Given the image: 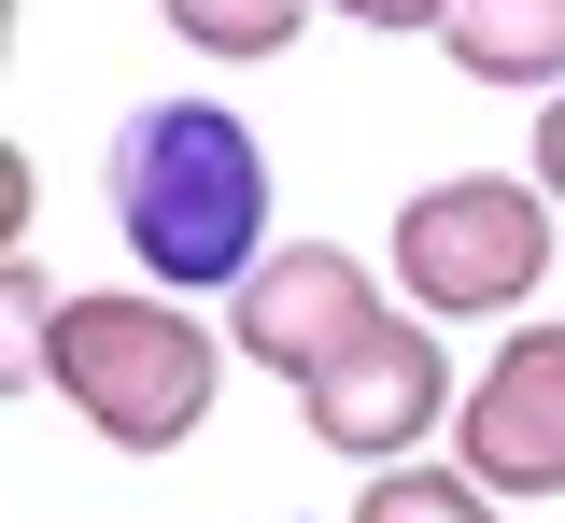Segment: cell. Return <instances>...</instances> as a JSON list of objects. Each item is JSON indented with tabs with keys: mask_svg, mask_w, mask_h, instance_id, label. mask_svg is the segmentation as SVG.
<instances>
[{
	"mask_svg": "<svg viewBox=\"0 0 565 523\" xmlns=\"http://www.w3.org/2000/svg\"><path fill=\"white\" fill-rule=\"evenodd\" d=\"M311 14H340V29H438L452 0H311Z\"/></svg>",
	"mask_w": 565,
	"mask_h": 523,
	"instance_id": "cell-10",
	"label": "cell"
},
{
	"mask_svg": "<svg viewBox=\"0 0 565 523\" xmlns=\"http://www.w3.org/2000/svg\"><path fill=\"white\" fill-rule=\"evenodd\" d=\"M226 354L241 340H212V311L170 298V284H99V298H57L29 325V382L114 452H184L212 425Z\"/></svg>",
	"mask_w": 565,
	"mask_h": 523,
	"instance_id": "cell-2",
	"label": "cell"
},
{
	"mask_svg": "<svg viewBox=\"0 0 565 523\" xmlns=\"http://www.w3.org/2000/svg\"><path fill=\"white\" fill-rule=\"evenodd\" d=\"M452 452L481 467L494 495H565V325H537V311H523L481 369H467Z\"/></svg>",
	"mask_w": 565,
	"mask_h": 523,
	"instance_id": "cell-6",
	"label": "cell"
},
{
	"mask_svg": "<svg viewBox=\"0 0 565 523\" xmlns=\"http://www.w3.org/2000/svg\"><path fill=\"white\" fill-rule=\"evenodd\" d=\"M552 226H565V199L537 170H452V184H411L396 199L382 269L438 325H523V298L552 284Z\"/></svg>",
	"mask_w": 565,
	"mask_h": 523,
	"instance_id": "cell-3",
	"label": "cell"
},
{
	"mask_svg": "<svg viewBox=\"0 0 565 523\" xmlns=\"http://www.w3.org/2000/svg\"><path fill=\"white\" fill-rule=\"evenodd\" d=\"M282 396H297V425L340 452V467H396V452H424L467 410V396H452V340H438V311H411V298L382 311V325H353L340 354L311 382H282Z\"/></svg>",
	"mask_w": 565,
	"mask_h": 523,
	"instance_id": "cell-4",
	"label": "cell"
},
{
	"mask_svg": "<svg viewBox=\"0 0 565 523\" xmlns=\"http://www.w3.org/2000/svg\"><path fill=\"white\" fill-rule=\"evenodd\" d=\"M382 311H396V269H382V255H340V241H269V255H255V284L226 298V340H241V369L311 382L353 325H382Z\"/></svg>",
	"mask_w": 565,
	"mask_h": 523,
	"instance_id": "cell-5",
	"label": "cell"
},
{
	"mask_svg": "<svg viewBox=\"0 0 565 523\" xmlns=\"http://www.w3.org/2000/svg\"><path fill=\"white\" fill-rule=\"evenodd\" d=\"M114 241L170 298H241L269 255V142L226 99H128L114 114Z\"/></svg>",
	"mask_w": 565,
	"mask_h": 523,
	"instance_id": "cell-1",
	"label": "cell"
},
{
	"mask_svg": "<svg viewBox=\"0 0 565 523\" xmlns=\"http://www.w3.org/2000/svg\"><path fill=\"white\" fill-rule=\"evenodd\" d=\"M467 85H509V99H552L565 85V0H452L424 29Z\"/></svg>",
	"mask_w": 565,
	"mask_h": 523,
	"instance_id": "cell-7",
	"label": "cell"
},
{
	"mask_svg": "<svg viewBox=\"0 0 565 523\" xmlns=\"http://www.w3.org/2000/svg\"><path fill=\"white\" fill-rule=\"evenodd\" d=\"M353 523H509V495H494L481 467L452 452V467H424V452H396V467H367V495H353Z\"/></svg>",
	"mask_w": 565,
	"mask_h": 523,
	"instance_id": "cell-8",
	"label": "cell"
},
{
	"mask_svg": "<svg viewBox=\"0 0 565 523\" xmlns=\"http://www.w3.org/2000/svg\"><path fill=\"white\" fill-rule=\"evenodd\" d=\"M537 184H552V199H565V85H552V99H537Z\"/></svg>",
	"mask_w": 565,
	"mask_h": 523,
	"instance_id": "cell-11",
	"label": "cell"
},
{
	"mask_svg": "<svg viewBox=\"0 0 565 523\" xmlns=\"http://www.w3.org/2000/svg\"><path fill=\"white\" fill-rule=\"evenodd\" d=\"M156 14H170V43H199L226 72H255V57H282L311 29V0H156Z\"/></svg>",
	"mask_w": 565,
	"mask_h": 523,
	"instance_id": "cell-9",
	"label": "cell"
}]
</instances>
